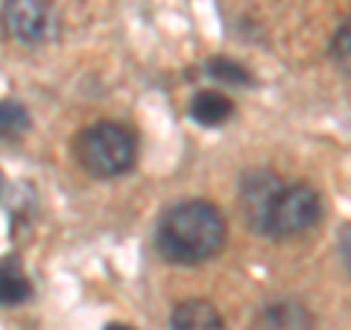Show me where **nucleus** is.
<instances>
[{"label":"nucleus","instance_id":"6e6552de","mask_svg":"<svg viewBox=\"0 0 351 330\" xmlns=\"http://www.w3.org/2000/svg\"><path fill=\"white\" fill-rule=\"evenodd\" d=\"M29 295H32V287H29V278L24 275V269H21V263L15 257H6L3 275H0V299H3L6 307H18Z\"/></svg>","mask_w":351,"mask_h":330},{"label":"nucleus","instance_id":"f8f14e48","mask_svg":"<svg viewBox=\"0 0 351 330\" xmlns=\"http://www.w3.org/2000/svg\"><path fill=\"white\" fill-rule=\"evenodd\" d=\"M339 255H343L346 269L351 272V225H346L343 234H339Z\"/></svg>","mask_w":351,"mask_h":330},{"label":"nucleus","instance_id":"ddd939ff","mask_svg":"<svg viewBox=\"0 0 351 330\" xmlns=\"http://www.w3.org/2000/svg\"><path fill=\"white\" fill-rule=\"evenodd\" d=\"M103 330H132L129 325H120V322H112V325H106Z\"/></svg>","mask_w":351,"mask_h":330},{"label":"nucleus","instance_id":"0eeeda50","mask_svg":"<svg viewBox=\"0 0 351 330\" xmlns=\"http://www.w3.org/2000/svg\"><path fill=\"white\" fill-rule=\"evenodd\" d=\"M188 112H191L193 123L211 129V126L228 123V117L234 114V103L228 100L226 94H219V91H196Z\"/></svg>","mask_w":351,"mask_h":330},{"label":"nucleus","instance_id":"1a4fd4ad","mask_svg":"<svg viewBox=\"0 0 351 330\" xmlns=\"http://www.w3.org/2000/svg\"><path fill=\"white\" fill-rule=\"evenodd\" d=\"M205 76H211L214 82L237 85V88L255 82V79H252V73H249V68H243L240 62L228 59V56H211V59H208L205 62Z\"/></svg>","mask_w":351,"mask_h":330},{"label":"nucleus","instance_id":"9b49d317","mask_svg":"<svg viewBox=\"0 0 351 330\" xmlns=\"http://www.w3.org/2000/svg\"><path fill=\"white\" fill-rule=\"evenodd\" d=\"M331 59L343 73L351 76V15L337 27L331 38Z\"/></svg>","mask_w":351,"mask_h":330},{"label":"nucleus","instance_id":"39448f33","mask_svg":"<svg viewBox=\"0 0 351 330\" xmlns=\"http://www.w3.org/2000/svg\"><path fill=\"white\" fill-rule=\"evenodd\" d=\"M255 330H313V316L302 301L276 299L258 310Z\"/></svg>","mask_w":351,"mask_h":330},{"label":"nucleus","instance_id":"20e7f679","mask_svg":"<svg viewBox=\"0 0 351 330\" xmlns=\"http://www.w3.org/2000/svg\"><path fill=\"white\" fill-rule=\"evenodd\" d=\"M3 24L18 41L47 44L59 32V15L53 0H3Z\"/></svg>","mask_w":351,"mask_h":330},{"label":"nucleus","instance_id":"9d476101","mask_svg":"<svg viewBox=\"0 0 351 330\" xmlns=\"http://www.w3.org/2000/svg\"><path fill=\"white\" fill-rule=\"evenodd\" d=\"M0 126H3L6 140H15L29 129V112L18 100H3V105H0Z\"/></svg>","mask_w":351,"mask_h":330},{"label":"nucleus","instance_id":"f257e3e1","mask_svg":"<svg viewBox=\"0 0 351 330\" xmlns=\"http://www.w3.org/2000/svg\"><path fill=\"white\" fill-rule=\"evenodd\" d=\"M240 211L261 237L287 240L319 223L322 199L311 184H290L272 170H249L240 179Z\"/></svg>","mask_w":351,"mask_h":330},{"label":"nucleus","instance_id":"423d86ee","mask_svg":"<svg viewBox=\"0 0 351 330\" xmlns=\"http://www.w3.org/2000/svg\"><path fill=\"white\" fill-rule=\"evenodd\" d=\"M170 330H226L219 310L205 299H188L173 307Z\"/></svg>","mask_w":351,"mask_h":330},{"label":"nucleus","instance_id":"7ed1b4c3","mask_svg":"<svg viewBox=\"0 0 351 330\" xmlns=\"http://www.w3.org/2000/svg\"><path fill=\"white\" fill-rule=\"evenodd\" d=\"M135 155V131L114 120H100V123L82 129V135L76 138V161L94 179H117V175L129 173Z\"/></svg>","mask_w":351,"mask_h":330},{"label":"nucleus","instance_id":"f03ea898","mask_svg":"<svg viewBox=\"0 0 351 330\" xmlns=\"http://www.w3.org/2000/svg\"><path fill=\"white\" fill-rule=\"evenodd\" d=\"M226 243V216L205 199L167 207L156 225L158 255L176 266H196L214 257Z\"/></svg>","mask_w":351,"mask_h":330}]
</instances>
